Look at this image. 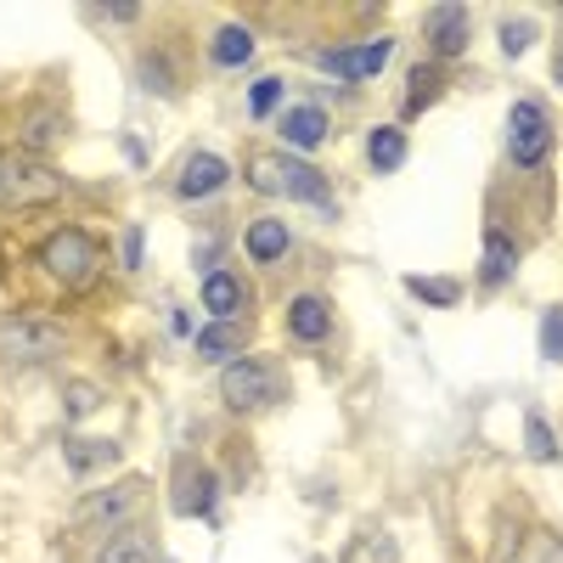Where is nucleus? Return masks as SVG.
Returning a JSON list of instances; mask_svg holds the SVG:
<instances>
[{"instance_id":"nucleus-1","label":"nucleus","mask_w":563,"mask_h":563,"mask_svg":"<svg viewBox=\"0 0 563 563\" xmlns=\"http://www.w3.org/2000/svg\"><path fill=\"white\" fill-rule=\"evenodd\" d=\"M141 512H147V479H141V474H130V479H119V485L90 490V496L74 507V525L119 536V530H135V519H141Z\"/></svg>"},{"instance_id":"nucleus-2","label":"nucleus","mask_w":563,"mask_h":563,"mask_svg":"<svg viewBox=\"0 0 563 563\" xmlns=\"http://www.w3.org/2000/svg\"><path fill=\"white\" fill-rule=\"evenodd\" d=\"M260 192H282V198H299L321 214H333V186H327V175L305 158H254V175H249Z\"/></svg>"},{"instance_id":"nucleus-3","label":"nucleus","mask_w":563,"mask_h":563,"mask_svg":"<svg viewBox=\"0 0 563 563\" xmlns=\"http://www.w3.org/2000/svg\"><path fill=\"white\" fill-rule=\"evenodd\" d=\"M40 265H45V276H52V282H63V288H85V282L97 276V265H102V249H97L90 231L57 225L52 238L40 243Z\"/></svg>"},{"instance_id":"nucleus-4","label":"nucleus","mask_w":563,"mask_h":563,"mask_svg":"<svg viewBox=\"0 0 563 563\" xmlns=\"http://www.w3.org/2000/svg\"><path fill=\"white\" fill-rule=\"evenodd\" d=\"M547 153H552V119H547V108L530 102V97L512 102V113H507V158L519 169H536Z\"/></svg>"},{"instance_id":"nucleus-5","label":"nucleus","mask_w":563,"mask_h":563,"mask_svg":"<svg viewBox=\"0 0 563 563\" xmlns=\"http://www.w3.org/2000/svg\"><path fill=\"white\" fill-rule=\"evenodd\" d=\"M220 395L231 411H265L276 395H282V378L271 361H231L225 378H220Z\"/></svg>"},{"instance_id":"nucleus-6","label":"nucleus","mask_w":563,"mask_h":563,"mask_svg":"<svg viewBox=\"0 0 563 563\" xmlns=\"http://www.w3.org/2000/svg\"><path fill=\"white\" fill-rule=\"evenodd\" d=\"M0 198H7L12 209L57 203V198H63V175L45 169V164H34V158H7V169H0Z\"/></svg>"},{"instance_id":"nucleus-7","label":"nucleus","mask_w":563,"mask_h":563,"mask_svg":"<svg viewBox=\"0 0 563 563\" xmlns=\"http://www.w3.org/2000/svg\"><path fill=\"white\" fill-rule=\"evenodd\" d=\"M0 350H7V361H52L63 350V327L45 321V316H7L0 321Z\"/></svg>"},{"instance_id":"nucleus-8","label":"nucleus","mask_w":563,"mask_h":563,"mask_svg":"<svg viewBox=\"0 0 563 563\" xmlns=\"http://www.w3.org/2000/svg\"><path fill=\"white\" fill-rule=\"evenodd\" d=\"M395 45L389 40H366V45H333V52H321V68L333 79H372L384 63H389Z\"/></svg>"},{"instance_id":"nucleus-9","label":"nucleus","mask_w":563,"mask_h":563,"mask_svg":"<svg viewBox=\"0 0 563 563\" xmlns=\"http://www.w3.org/2000/svg\"><path fill=\"white\" fill-rule=\"evenodd\" d=\"M214 496H220V485H214L209 467H180L169 507L180 512V519H209V512H214Z\"/></svg>"},{"instance_id":"nucleus-10","label":"nucleus","mask_w":563,"mask_h":563,"mask_svg":"<svg viewBox=\"0 0 563 563\" xmlns=\"http://www.w3.org/2000/svg\"><path fill=\"white\" fill-rule=\"evenodd\" d=\"M225 175H231V164L220 153H192V158H186V169H180V180H175V192L180 198H209V192H220V186H225Z\"/></svg>"},{"instance_id":"nucleus-11","label":"nucleus","mask_w":563,"mask_h":563,"mask_svg":"<svg viewBox=\"0 0 563 563\" xmlns=\"http://www.w3.org/2000/svg\"><path fill=\"white\" fill-rule=\"evenodd\" d=\"M422 34H429V45L440 57H456V52H467V12L462 7H434L429 18H422Z\"/></svg>"},{"instance_id":"nucleus-12","label":"nucleus","mask_w":563,"mask_h":563,"mask_svg":"<svg viewBox=\"0 0 563 563\" xmlns=\"http://www.w3.org/2000/svg\"><path fill=\"white\" fill-rule=\"evenodd\" d=\"M63 456H68V474L85 479V474H97V467H113L119 462V445L113 440H90V434H68L63 440Z\"/></svg>"},{"instance_id":"nucleus-13","label":"nucleus","mask_w":563,"mask_h":563,"mask_svg":"<svg viewBox=\"0 0 563 563\" xmlns=\"http://www.w3.org/2000/svg\"><path fill=\"white\" fill-rule=\"evenodd\" d=\"M327 327H333V316H327V299H316V294H299V299L288 305V333H294V339H305V344H321V339H327Z\"/></svg>"},{"instance_id":"nucleus-14","label":"nucleus","mask_w":563,"mask_h":563,"mask_svg":"<svg viewBox=\"0 0 563 563\" xmlns=\"http://www.w3.org/2000/svg\"><path fill=\"white\" fill-rule=\"evenodd\" d=\"M102 563H164L147 530H119L102 541Z\"/></svg>"},{"instance_id":"nucleus-15","label":"nucleus","mask_w":563,"mask_h":563,"mask_svg":"<svg viewBox=\"0 0 563 563\" xmlns=\"http://www.w3.org/2000/svg\"><path fill=\"white\" fill-rule=\"evenodd\" d=\"M243 249H249V260L276 265L282 254H288V225H282V220H254L249 238H243Z\"/></svg>"},{"instance_id":"nucleus-16","label":"nucleus","mask_w":563,"mask_h":563,"mask_svg":"<svg viewBox=\"0 0 563 563\" xmlns=\"http://www.w3.org/2000/svg\"><path fill=\"white\" fill-rule=\"evenodd\" d=\"M282 141H294V147H321L327 141V113L321 108H288L282 113Z\"/></svg>"},{"instance_id":"nucleus-17","label":"nucleus","mask_w":563,"mask_h":563,"mask_svg":"<svg viewBox=\"0 0 563 563\" xmlns=\"http://www.w3.org/2000/svg\"><path fill=\"white\" fill-rule=\"evenodd\" d=\"M238 305H243V282L225 276V271H209L203 276V310L220 316V321H231V316H238Z\"/></svg>"},{"instance_id":"nucleus-18","label":"nucleus","mask_w":563,"mask_h":563,"mask_svg":"<svg viewBox=\"0 0 563 563\" xmlns=\"http://www.w3.org/2000/svg\"><path fill=\"white\" fill-rule=\"evenodd\" d=\"M209 57H214V68H243V63L254 57V34H249L243 23H225V29L214 34V45H209Z\"/></svg>"},{"instance_id":"nucleus-19","label":"nucleus","mask_w":563,"mask_h":563,"mask_svg":"<svg viewBox=\"0 0 563 563\" xmlns=\"http://www.w3.org/2000/svg\"><path fill=\"white\" fill-rule=\"evenodd\" d=\"M512 265H519V249H512L501 231H485V265H479L485 288H501V282L512 276Z\"/></svg>"},{"instance_id":"nucleus-20","label":"nucleus","mask_w":563,"mask_h":563,"mask_svg":"<svg viewBox=\"0 0 563 563\" xmlns=\"http://www.w3.org/2000/svg\"><path fill=\"white\" fill-rule=\"evenodd\" d=\"M406 294H411V299H422V305H434V310L462 305V288H456L451 276H406Z\"/></svg>"},{"instance_id":"nucleus-21","label":"nucleus","mask_w":563,"mask_h":563,"mask_svg":"<svg viewBox=\"0 0 563 563\" xmlns=\"http://www.w3.org/2000/svg\"><path fill=\"white\" fill-rule=\"evenodd\" d=\"M238 350H243L238 321H214V327H203V333H198V355L203 361H231Z\"/></svg>"},{"instance_id":"nucleus-22","label":"nucleus","mask_w":563,"mask_h":563,"mask_svg":"<svg viewBox=\"0 0 563 563\" xmlns=\"http://www.w3.org/2000/svg\"><path fill=\"white\" fill-rule=\"evenodd\" d=\"M366 158H372V169H400L406 164V135L400 130H372L366 135Z\"/></svg>"},{"instance_id":"nucleus-23","label":"nucleus","mask_w":563,"mask_h":563,"mask_svg":"<svg viewBox=\"0 0 563 563\" xmlns=\"http://www.w3.org/2000/svg\"><path fill=\"white\" fill-rule=\"evenodd\" d=\"M512 563H563V541L552 530H530L519 541V552H512Z\"/></svg>"},{"instance_id":"nucleus-24","label":"nucleus","mask_w":563,"mask_h":563,"mask_svg":"<svg viewBox=\"0 0 563 563\" xmlns=\"http://www.w3.org/2000/svg\"><path fill=\"white\" fill-rule=\"evenodd\" d=\"M445 90V74L440 68H411V90H406V113H422L434 97Z\"/></svg>"},{"instance_id":"nucleus-25","label":"nucleus","mask_w":563,"mask_h":563,"mask_svg":"<svg viewBox=\"0 0 563 563\" xmlns=\"http://www.w3.org/2000/svg\"><path fill=\"white\" fill-rule=\"evenodd\" d=\"M525 451H530V462H558V440H552V429H547L541 411L525 417Z\"/></svg>"},{"instance_id":"nucleus-26","label":"nucleus","mask_w":563,"mask_h":563,"mask_svg":"<svg viewBox=\"0 0 563 563\" xmlns=\"http://www.w3.org/2000/svg\"><path fill=\"white\" fill-rule=\"evenodd\" d=\"M541 355L563 366V305H552V310L541 316Z\"/></svg>"},{"instance_id":"nucleus-27","label":"nucleus","mask_w":563,"mask_h":563,"mask_svg":"<svg viewBox=\"0 0 563 563\" xmlns=\"http://www.w3.org/2000/svg\"><path fill=\"white\" fill-rule=\"evenodd\" d=\"M141 85H147L153 90V97H169V90H175V79H169V63L153 52V57H141Z\"/></svg>"},{"instance_id":"nucleus-28","label":"nucleus","mask_w":563,"mask_h":563,"mask_svg":"<svg viewBox=\"0 0 563 563\" xmlns=\"http://www.w3.org/2000/svg\"><path fill=\"white\" fill-rule=\"evenodd\" d=\"M57 135H63V124H57L52 113H45V108H40V113H29V130H23V141H29V147H52Z\"/></svg>"},{"instance_id":"nucleus-29","label":"nucleus","mask_w":563,"mask_h":563,"mask_svg":"<svg viewBox=\"0 0 563 563\" xmlns=\"http://www.w3.org/2000/svg\"><path fill=\"white\" fill-rule=\"evenodd\" d=\"M530 40H536V23H525V18H519V23H501V52H507V57H525Z\"/></svg>"},{"instance_id":"nucleus-30","label":"nucleus","mask_w":563,"mask_h":563,"mask_svg":"<svg viewBox=\"0 0 563 563\" xmlns=\"http://www.w3.org/2000/svg\"><path fill=\"white\" fill-rule=\"evenodd\" d=\"M276 102H282V79H260V85H254V97H249V113H260V119H265Z\"/></svg>"},{"instance_id":"nucleus-31","label":"nucleus","mask_w":563,"mask_h":563,"mask_svg":"<svg viewBox=\"0 0 563 563\" xmlns=\"http://www.w3.org/2000/svg\"><path fill=\"white\" fill-rule=\"evenodd\" d=\"M97 411V389L90 384H68V417H90Z\"/></svg>"},{"instance_id":"nucleus-32","label":"nucleus","mask_w":563,"mask_h":563,"mask_svg":"<svg viewBox=\"0 0 563 563\" xmlns=\"http://www.w3.org/2000/svg\"><path fill=\"white\" fill-rule=\"evenodd\" d=\"M124 265H141V231H130V238H124Z\"/></svg>"},{"instance_id":"nucleus-33","label":"nucleus","mask_w":563,"mask_h":563,"mask_svg":"<svg viewBox=\"0 0 563 563\" xmlns=\"http://www.w3.org/2000/svg\"><path fill=\"white\" fill-rule=\"evenodd\" d=\"M102 18H113V23H135L141 12H135V7H102Z\"/></svg>"},{"instance_id":"nucleus-34","label":"nucleus","mask_w":563,"mask_h":563,"mask_svg":"<svg viewBox=\"0 0 563 563\" xmlns=\"http://www.w3.org/2000/svg\"><path fill=\"white\" fill-rule=\"evenodd\" d=\"M558 85H563V52H558Z\"/></svg>"},{"instance_id":"nucleus-35","label":"nucleus","mask_w":563,"mask_h":563,"mask_svg":"<svg viewBox=\"0 0 563 563\" xmlns=\"http://www.w3.org/2000/svg\"><path fill=\"white\" fill-rule=\"evenodd\" d=\"M0 169H7V153H0Z\"/></svg>"}]
</instances>
